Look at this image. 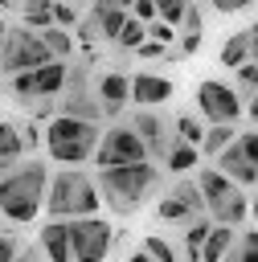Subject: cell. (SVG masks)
<instances>
[{
	"instance_id": "cell-1",
	"label": "cell",
	"mask_w": 258,
	"mask_h": 262,
	"mask_svg": "<svg viewBox=\"0 0 258 262\" xmlns=\"http://www.w3.org/2000/svg\"><path fill=\"white\" fill-rule=\"evenodd\" d=\"M45 188H49V168L41 160L12 164L0 176V213L16 225H29L45 209Z\"/></svg>"
},
{
	"instance_id": "cell-4",
	"label": "cell",
	"mask_w": 258,
	"mask_h": 262,
	"mask_svg": "<svg viewBox=\"0 0 258 262\" xmlns=\"http://www.w3.org/2000/svg\"><path fill=\"white\" fill-rule=\"evenodd\" d=\"M98 139H102L98 123H86V119L53 115V119L45 123V147H49V160H57L61 168H78V164L94 160Z\"/></svg>"
},
{
	"instance_id": "cell-8",
	"label": "cell",
	"mask_w": 258,
	"mask_h": 262,
	"mask_svg": "<svg viewBox=\"0 0 258 262\" xmlns=\"http://www.w3.org/2000/svg\"><path fill=\"white\" fill-rule=\"evenodd\" d=\"M197 111L209 119V127H233L242 115V94L229 82L205 78V82H197Z\"/></svg>"
},
{
	"instance_id": "cell-20",
	"label": "cell",
	"mask_w": 258,
	"mask_h": 262,
	"mask_svg": "<svg viewBox=\"0 0 258 262\" xmlns=\"http://www.w3.org/2000/svg\"><path fill=\"white\" fill-rule=\"evenodd\" d=\"M41 41H45V49H49V57H53V61H66V57L74 53V37H70V29L49 25V29L41 33Z\"/></svg>"
},
{
	"instance_id": "cell-13",
	"label": "cell",
	"mask_w": 258,
	"mask_h": 262,
	"mask_svg": "<svg viewBox=\"0 0 258 262\" xmlns=\"http://www.w3.org/2000/svg\"><path fill=\"white\" fill-rule=\"evenodd\" d=\"M98 106H102V115H115L127 98H131V78H123V74H102L98 78Z\"/></svg>"
},
{
	"instance_id": "cell-19",
	"label": "cell",
	"mask_w": 258,
	"mask_h": 262,
	"mask_svg": "<svg viewBox=\"0 0 258 262\" xmlns=\"http://www.w3.org/2000/svg\"><path fill=\"white\" fill-rule=\"evenodd\" d=\"M25 156V139H20V127L16 123H8V119H0V164H16Z\"/></svg>"
},
{
	"instance_id": "cell-3",
	"label": "cell",
	"mask_w": 258,
	"mask_h": 262,
	"mask_svg": "<svg viewBox=\"0 0 258 262\" xmlns=\"http://www.w3.org/2000/svg\"><path fill=\"white\" fill-rule=\"evenodd\" d=\"M94 184H98V196L111 205V213L127 217L152 196V188L160 184V172L152 160H143V164H127V168H106V172H98Z\"/></svg>"
},
{
	"instance_id": "cell-46",
	"label": "cell",
	"mask_w": 258,
	"mask_h": 262,
	"mask_svg": "<svg viewBox=\"0 0 258 262\" xmlns=\"http://www.w3.org/2000/svg\"><path fill=\"white\" fill-rule=\"evenodd\" d=\"M250 213H254V221H258V201H254V205H250Z\"/></svg>"
},
{
	"instance_id": "cell-40",
	"label": "cell",
	"mask_w": 258,
	"mask_h": 262,
	"mask_svg": "<svg viewBox=\"0 0 258 262\" xmlns=\"http://www.w3.org/2000/svg\"><path fill=\"white\" fill-rule=\"evenodd\" d=\"M254 0H213V8L217 12H242V8H250Z\"/></svg>"
},
{
	"instance_id": "cell-39",
	"label": "cell",
	"mask_w": 258,
	"mask_h": 262,
	"mask_svg": "<svg viewBox=\"0 0 258 262\" xmlns=\"http://www.w3.org/2000/svg\"><path fill=\"white\" fill-rule=\"evenodd\" d=\"M135 53H139V57H164V53H168V45H160V41H143Z\"/></svg>"
},
{
	"instance_id": "cell-35",
	"label": "cell",
	"mask_w": 258,
	"mask_h": 262,
	"mask_svg": "<svg viewBox=\"0 0 258 262\" xmlns=\"http://www.w3.org/2000/svg\"><path fill=\"white\" fill-rule=\"evenodd\" d=\"M53 25L57 29H70V25H78V12L70 4H53Z\"/></svg>"
},
{
	"instance_id": "cell-9",
	"label": "cell",
	"mask_w": 258,
	"mask_h": 262,
	"mask_svg": "<svg viewBox=\"0 0 258 262\" xmlns=\"http://www.w3.org/2000/svg\"><path fill=\"white\" fill-rule=\"evenodd\" d=\"M131 127H135V135L143 139V147H147V160H164L168 156V123L156 115V111H135L131 115Z\"/></svg>"
},
{
	"instance_id": "cell-11",
	"label": "cell",
	"mask_w": 258,
	"mask_h": 262,
	"mask_svg": "<svg viewBox=\"0 0 258 262\" xmlns=\"http://www.w3.org/2000/svg\"><path fill=\"white\" fill-rule=\"evenodd\" d=\"M213 168H217L221 176H229L238 188H254V184H258V168L242 156V147H238V143H229V147L217 156V164H213Z\"/></svg>"
},
{
	"instance_id": "cell-23",
	"label": "cell",
	"mask_w": 258,
	"mask_h": 262,
	"mask_svg": "<svg viewBox=\"0 0 258 262\" xmlns=\"http://www.w3.org/2000/svg\"><path fill=\"white\" fill-rule=\"evenodd\" d=\"M209 229H213V221H192V225H184V250H188L192 262H201V250H205V242H209Z\"/></svg>"
},
{
	"instance_id": "cell-21",
	"label": "cell",
	"mask_w": 258,
	"mask_h": 262,
	"mask_svg": "<svg viewBox=\"0 0 258 262\" xmlns=\"http://www.w3.org/2000/svg\"><path fill=\"white\" fill-rule=\"evenodd\" d=\"M238 139V131L233 127H205V139H201V156H209V160H217L229 143Z\"/></svg>"
},
{
	"instance_id": "cell-44",
	"label": "cell",
	"mask_w": 258,
	"mask_h": 262,
	"mask_svg": "<svg viewBox=\"0 0 258 262\" xmlns=\"http://www.w3.org/2000/svg\"><path fill=\"white\" fill-rule=\"evenodd\" d=\"M16 262H33V250H20V254H16Z\"/></svg>"
},
{
	"instance_id": "cell-10",
	"label": "cell",
	"mask_w": 258,
	"mask_h": 262,
	"mask_svg": "<svg viewBox=\"0 0 258 262\" xmlns=\"http://www.w3.org/2000/svg\"><path fill=\"white\" fill-rule=\"evenodd\" d=\"M168 98H172V82L164 74H135L131 78V102H139V111H152Z\"/></svg>"
},
{
	"instance_id": "cell-31",
	"label": "cell",
	"mask_w": 258,
	"mask_h": 262,
	"mask_svg": "<svg viewBox=\"0 0 258 262\" xmlns=\"http://www.w3.org/2000/svg\"><path fill=\"white\" fill-rule=\"evenodd\" d=\"M238 94H254L258 90V61H246L242 70H238V86H233Z\"/></svg>"
},
{
	"instance_id": "cell-42",
	"label": "cell",
	"mask_w": 258,
	"mask_h": 262,
	"mask_svg": "<svg viewBox=\"0 0 258 262\" xmlns=\"http://www.w3.org/2000/svg\"><path fill=\"white\" fill-rule=\"evenodd\" d=\"M246 115H250V123H254V127H258V90H254V94H250V102H246Z\"/></svg>"
},
{
	"instance_id": "cell-6",
	"label": "cell",
	"mask_w": 258,
	"mask_h": 262,
	"mask_svg": "<svg viewBox=\"0 0 258 262\" xmlns=\"http://www.w3.org/2000/svg\"><path fill=\"white\" fill-rule=\"evenodd\" d=\"M143 160H147V147H143V139L135 135L131 123L106 127L102 139H98V147H94L98 172H106V168H127V164H143Z\"/></svg>"
},
{
	"instance_id": "cell-29",
	"label": "cell",
	"mask_w": 258,
	"mask_h": 262,
	"mask_svg": "<svg viewBox=\"0 0 258 262\" xmlns=\"http://www.w3.org/2000/svg\"><path fill=\"white\" fill-rule=\"evenodd\" d=\"M143 254H147L152 262H176V250H172L164 237H156V233H152V237H143Z\"/></svg>"
},
{
	"instance_id": "cell-41",
	"label": "cell",
	"mask_w": 258,
	"mask_h": 262,
	"mask_svg": "<svg viewBox=\"0 0 258 262\" xmlns=\"http://www.w3.org/2000/svg\"><path fill=\"white\" fill-rule=\"evenodd\" d=\"M20 139H25V151H33V147H37V143H41V139H45V135H41V131H37V127H33V123H29V127H25V131H20Z\"/></svg>"
},
{
	"instance_id": "cell-7",
	"label": "cell",
	"mask_w": 258,
	"mask_h": 262,
	"mask_svg": "<svg viewBox=\"0 0 258 262\" xmlns=\"http://www.w3.org/2000/svg\"><path fill=\"white\" fill-rule=\"evenodd\" d=\"M70 225V250H74V262H106L111 246H115V225L106 217H78V221H66Z\"/></svg>"
},
{
	"instance_id": "cell-2",
	"label": "cell",
	"mask_w": 258,
	"mask_h": 262,
	"mask_svg": "<svg viewBox=\"0 0 258 262\" xmlns=\"http://www.w3.org/2000/svg\"><path fill=\"white\" fill-rule=\"evenodd\" d=\"M98 184L82 172V168H57L49 176L45 188V213L49 221H78V217H94L98 213Z\"/></svg>"
},
{
	"instance_id": "cell-28",
	"label": "cell",
	"mask_w": 258,
	"mask_h": 262,
	"mask_svg": "<svg viewBox=\"0 0 258 262\" xmlns=\"http://www.w3.org/2000/svg\"><path fill=\"white\" fill-rule=\"evenodd\" d=\"M229 258H233V262H258V229L242 233V237H238V246L229 250Z\"/></svg>"
},
{
	"instance_id": "cell-25",
	"label": "cell",
	"mask_w": 258,
	"mask_h": 262,
	"mask_svg": "<svg viewBox=\"0 0 258 262\" xmlns=\"http://www.w3.org/2000/svg\"><path fill=\"white\" fill-rule=\"evenodd\" d=\"M143 41H147V25L135 20V16H127V25H123V33H119L115 45H123V49H139Z\"/></svg>"
},
{
	"instance_id": "cell-16",
	"label": "cell",
	"mask_w": 258,
	"mask_h": 262,
	"mask_svg": "<svg viewBox=\"0 0 258 262\" xmlns=\"http://www.w3.org/2000/svg\"><path fill=\"white\" fill-rule=\"evenodd\" d=\"M233 246H238L233 229H229V225H213V229H209V242H205V250H201V262H225Z\"/></svg>"
},
{
	"instance_id": "cell-37",
	"label": "cell",
	"mask_w": 258,
	"mask_h": 262,
	"mask_svg": "<svg viewBox=\"0 0 258 262\" xmlns=\"http://www.w3.org/2000/svg\"><path fill=\"white\" fill-rule=\"evenodd\" d=\"M180 25H184V33H201V8H197L192 0H188V8H184V20H180Z\"/></svg>"
},
{
	"instance_id": "cell-26",
	"label": "cell",
	"mask_w": 258,
	"mask_h": 262,
	"mask_svg": "<svg viewBox=\"0 0 258 262\" xmlns=\"http://www.w3.org/2000/svg\"><path fill=\"white\" fill-rule=\"evenodd\" d=\"M176 139H180V143H192V147H201V139H205V127H201L192 115H176Z\"/></svg>"
},
{
	"instance_id": "cell-5",
	"label": "cell",
	"mask_w": 258,
	"mask_h": 262,
	"mask_svg": "<svg viewBox=\"0 0 258 262\" xmlns=\"http://www.w3.org/2000/svg\"><path fill=\"white\" fill-rule=\"evenodd\" d=\"M49 61H53V57H49L41 33H33V29H25V25L8 29V37H4V57H0V74L12 78V74L41 70V66H49Z\"/></svg>"
},
{
	"instance_id": "cell-34",
	"label": "cell",
	"mask_w": 258,
	"mask_h": 262,
	"mask_svg": "<svg viewBox=\"0 0 258 262\" xmlns=\"http://www.w3.org/2000/svg\"><path fill=\"white\" fill-rule=\"evenodd\" d=\"M131 16L143 20V25H152L156 20V0H131Z\"/></svg>"
},
{
	"instance_id": "cell-18",
	"label": "cell",
	"mask_w": 258,
	"mask_h": 262,
	"mask_svg": "<svg viewBox=\"0 0 258 262\" xmlns=\"http://www.w3.org/2000/svg\"><path fill=\"white\" fill-rule=\"evenodd\" d=\"M20 20L33 33H45L53 25V0H20Z\"/></svg>"
},
{
	"instance_id": "cell-24",
	"label": "cell",
	"mask_w": 258,
	"mask_h": 262,
	"mask_svg": "<svg viewBox=\"0 0 258 262\" xmlns=\"http://www.w3.org/2000/svg\"><path fill=\"white\" fill-rule=\"evenodd\" d=\"M168 196H176V201H180V205H184L188 213H201V209H205V196H201L197 180H180V184H176V188H172Z\"/></svg>"
},
{
	"instance_id": "cell-17",
	"label": "cell",
	"mask_w": 258,
	"mask_h": 262,
	"mask_svg": "<svg viewBox=\"0 0 258 262\" xmlns=\"http://www.w3.org/2000/svg\"><path fill=\"white\" fill-rule=\"evenodd\" d=\"M197 160H201V147H192V143H180V139H172L168 143V156H164V168L168 172H192L197 168Z\"/></svg>"
},
{
	"instance_id": "cell-33",
	"label": "cell",
	"mask_w": 258,
	"mask_h": 262,
	"mask_svg": "<svg viewBox=\"0 0 258 262\" xmlns=\"http://www.w3.org/2000/svg\"><path fill=\"white\" fill-rule=\"evenodd\" d=\"M147 41H160V45H172V41H176V29H168L164 20H152V25H147Z\"/></svg>"
},
{
	"instance_id": "cell-14",
	"label": "cell",
	"mask_w": 258,
	"mask_h": 262,
	"mask_svg": "<svg viewBox=\"0 0 258 262\" xmlns=\"http://www.w3.org/2000/svg\"><path fill=\"white\" fill-rule=\"evenodd\" d=\"M61 90H66V61L33 70V98H61Z\"/></svg>"
},
{
	"instance_id": "cell-32",
	"label": "cell",
	"mask_w": 258,
	"mask_h": 262,
	"mask_svg": "<svg viewBox=\"0 0 258 262\" xmlns=\"http://www.w3.org/2000/svg\"><path fill=\"white\" fill-rule=\"evenodd\" d=\"M233 143H238V147H242V156H246V160L258 168V131H242Z\"/></svg>"
},
{
	"instance_id": "cell-45",
	"label": "cell",
	"mask_w": 258,
	"mask_h": 262,
	"mask_svg": "<svg viewBox=\"0 0 258 262\" xmlns=\"http://www.w3.org/2000/svg\"><path fill=\"white\" fill-rule=\"evenodd\" d=\"M127 262H152L147 254H127Z\"/></svg>"
},
{
	"instance_id": "cell-43",
	"label": "cell",
	"mask_w": 258,
	"mask_h": 262,
	"mask_svg": "<svg viewBox=\"0 0 258 262\" xmlns=\"http://www.w3.org/2000/svg\"><path fill=\"white\" fill-rule=\"evenodd\" d=\"M4 37H8V25H4V16H0V57H4Z\"/></svg>"
},
{
	"instance_id": "cell-36",
	"label": "cell",
	"mask_w": 258,
	"mask_h": 262,
	"mask_svg": "<svg viewBox=\"0 0 258 262\" xmlns=\"http://www.w3.org/2000/svg\"><path fill=\"white\" fill-rule=\"evenodd\" d=\"M16 254H20V242L12 233H0V262H16Z\"/></svg>"
},
{
	"instance_id": "cell-12",
	"label": "cell",
	"mask_w": 258,
	"mask_h": 262,
	"mask_svg": "<svg viewBox=\"0 0 258 262\" xmlns=\"http://www.w3.org/2000/svg\"><path fill=\"white\" fill-rule=\"evenodd\" d=\"M37 242H41V254H45L49 262H74V250H70V225H66V221H45L41 233H37Z\"/></svg>"
},
{
	"instance_id": "cell-22",
	"label": "cell",
	"mask_w": 258,
	"mask_h": 262,
	"mask_svg": "<svg viewBox=\"0 0 258 262\" xmlns=\"http://www.w3.org/2000/svg\"><path fill=\"white\" fill-rule=\"evenodd\" d=\"M94 16H98V33H102L106 41H119V33H123V25H127L131 12L115 4V8H102V12H94Z\"/></svg>"
},
{
	"instance_id": "cell-38",
	"label": "cell",
	"mask_w": 258,
	"mask_h": 262,
	"mask_svg": "<svg viewBox=\"0 0 258 262\" xmlns=\"http://www.w3.org/2000/svg\"><path fill=\"white\" fill-rule=\"evenodd\" d=\"M197 49H201V33H184V37H180V53H184V57H192Z\"/></svg>"
},
{
	"instance_id": "cell-15",
	"label": "cell",
	"mask_w": 258,
	"mask_h": 262,
	"mask_svg": "<svg viewBox=\"0 0 258 262\" xmlns=\"http://www.w3.org/2000/svg\"><path fill=\"white\" fill-rule=\"evenodd\" d=\"M246 61H254V37H250V29L233 33V37L221 45V66H225V70H242Z\"/></svg>"
},
{
	"instance_id": "cell-47",
	"label": "cell",
	"mask_w": 258,
	"mask_h": 262,
	"mask_svg": "<svg viewBox=\"0 0 258 262\" xmlns=\"http://www.w3.org/2000/svg\"><path fill=\"white\" fill-rule=\"evenodd\" d=\"M4 172H8V164H0V176H4Z\"/></svg>"
},
{
	"instance_id": "cell-27",
	"label": "cell",
	"mask_w": 258,
	"mask_h": 262,
	"mask_svg": "<svg viewBox=\"0 0 258 262\" xmlns=\"http://www.w3.org/2000/svg\"><path fill=\"white\" fill-rule=\"evenodd\" d=\"M184 8H188V0H156V20H164L168 29H176L184 20Z\"/></svg>"
},
{
	"instance_id": "cell-30",
	"label": "cell",
	"mask_w": 258,
	"mask_h": 262,
	"mask_svg": "<svg viewBox=\"0 0 258 262\" xmlns=\"http://www.w3.org/2000/svg\"><path fill=\"white\" fill-rule=\"evenodd\" d=\"M156 217H160V221H188L192 213H188V209H184L176 196H164V201L156 205Z\"/></svg>"
}]
</instances>
